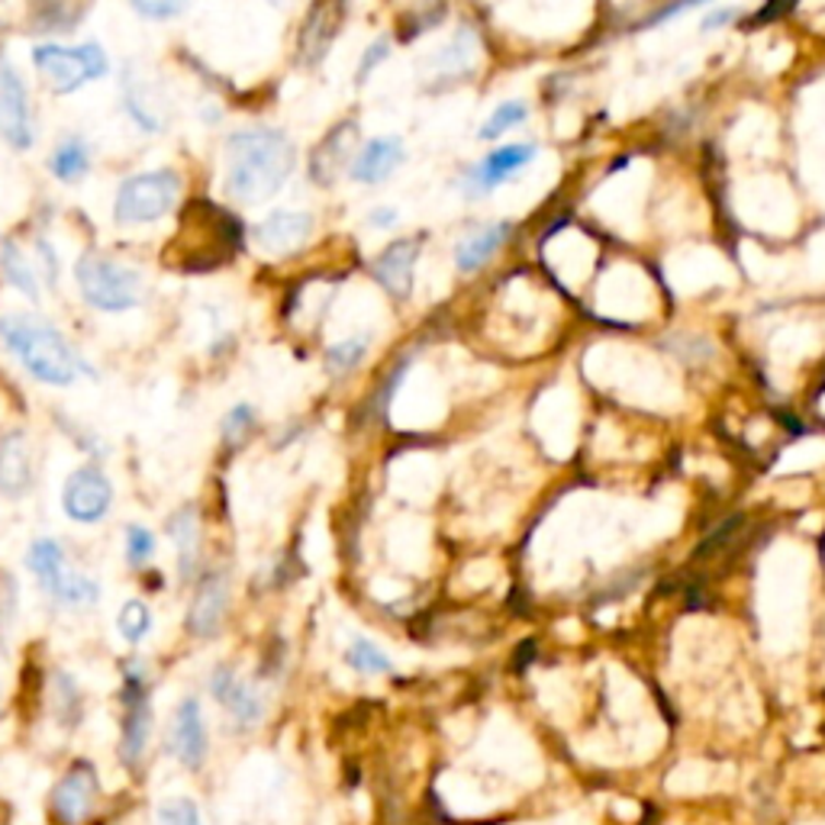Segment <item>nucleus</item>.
Returning <instances> with one entry per match:
<instances>
[{
  "mask_svg": "<svg viewBox=\"0 0 825 825\" xmlns=\"http://www.w3.org/2000/svg\"><path fill=\"white\" fill-rule=\"evenodd\" d=\"M509 229H512L509 223H491V226H484V229L464 236V239L458 243V249H455V264H458V271L471 274V271L484 268V264L497 255V249L509 239Z\"/></svg>",
  "mask_w": 825,
  "mask_h": 825,
  "instance_id": "412c9836",
  "label": "nucleus"
},
{
  "mask_svg": "<svg viewBox=\"0 0 825 825\" xmlns=\"http://www.w3.org/2000/svg\"><path fill=\"white\" fill-rule=\"evenodd\" d=\"M0 139L13 152H30L36 145L30 91H26L20 71L3 56H0Z\"/></svg>",
  "mask_w": 825,
  "mask_h": 825,
  "instance_id": "0eeeda50",
  "label": "nucleus"
},
{
  "mask_svg": "<svg viewBox=\"0 0 825 825\" xmlns=\"http://www.w3.org/2000/svg\"><path fill=\"white\" fill-rule=\"evenodd\" d=\"M271 3H281V0H271Z\"/></svg>",
  "mask_w": 825,
  "mask_h": 825,
  "instance_id": "a19ab883",
  "label": "nucleus"
},
{
  "mask_svg": "<svg viewBox=\"0 0 825 825\" xmlns=\"http://www.w3.org/2000/svg\"><path fill=\"white\" fill-rule=\"evenodd\" d=\"M345 664L355 668V671H362V674H390V671H393L390 658L384 655L375 641H368V638H355V641L349 645Z\"/></svg>",
  "mask_w": 825,
  "mask_h": 825,
  "instance_id": "cd10ccee",
  "label": "nucleus"
},
{
  "mask_svg": "<svg viewBox=\"0 0 825 825\" xmlns=\"http://www.w3.org/2000/svg\"><path fill=\"white\" fill-rule=\"evenodd\" d=\"M33 487V451L23 433L0 439V497L20 500Z\"/></svg>",
  "mask_w": 825,
  "mask_h": 825,
  "instance_id": "6ab92c4d",
  "label": "nucleus"
},
{
  "mask_svg": "<svg viewBox=\"0 0 825 825\" xmlns=\"http://www.w3.org/2000/svg\"><path fill=\"white\" fill-rule=\"evenodd\" d=\"M120 94H123V110L127 117L139 127V132L145 135H155L162 132V117H158V107L152 104V97L142 91V84L135 81V74L127 68L123 74V84H120Z\"/></svg>",
  "mask_w": 825,
  "mask_h": 825,
  "instance_id": "393cba45",
  "label": "nucleus"
},
{
  "mask_svg": "<svg viewBox=\"0 0 825 825\" xmlns=\"http://www.w3.org/2000/svg\"><path fill=\"white\" fill-rule=\"evenodd\" d=\"M181 175L175 168H152L129 175L114 197V220L120 226H149L168 216L181 197Z\"/></svg>",
  "mask_w": 825,
  "mask_h": 825,
  "instance_id": "20e7f679",
  "label": "nucleus"
},
{
  "mask_svg": "<svg viewBox=\"0 0 825 825\" xmlns=\"http://www.w3.org/2000/svg\"><path fill=\"white\" fill-rule=\"evenodd\" d=\"M387 56H390V43H387V39H375V43L362 52V62L355 68V81L365 84V81L387 62Z\"/></svg>",
  "mask_w": 825,
  "mask_h": 825,
  "instance_id": "f704fd0d",
  "label": "nucleus"
},
{
  "mask_svg": "<svg viewBox=\"0 0 825 825\" xmlns=\"http://www.w3.org/2000/svg\"><path fill=\"white\" fill-rule=\"evenodd\" d=\"M368 335H352V339H345V342H335V345H329L326 349V365H329V372H335V375H349V372H355L358 365H362V358L368 355Z\"/></svg>",
  "mask_w": 825,
  "mask_h": 825,
  "instance_id": "bb28decb",
  "label": "nucleus"
},
{
  "mask_svg": "<svg viewBox=\"0 0 825 825\" xmlns=\"http://www.w3.org/2000/svg\"><path fill=\"white\" fill-rule=\"evenodd\" d=\"M158 823L162 825H203L200 823V810L188 797H175L168 803H162L158 810Z\"/></svg>",
  "mask_w": 825,
  "mask_h": 825,
  "instance_id": "72a5a7b5",
  "label": "nucleus"
},
{
  "mask_svg": "<svg viewBox=\"0 0 825 825\" xmlns=\"http://www.w3.org/2000/svg\"><path fill=\"white\" fill-rule=\"evenodd\" d=\"M397 216H400V213H397L393 207H378V210L368 216V223H372V226H378V229H387V226H393V223H397Z\"/></svg>",
  "mask_w": 825,
  "mask_h": 825,
  "instance_id": "ea45409f",
  "label": "nucleus"
},
{
  "mask_svg": "<svg viewBox=\"0 0 825 825\" xmlns=\"http://www.w3.org/2000/svg\"><path fill=\"white\" fill-rule=\"evenodd\" d=\"M0 342L33 381L68 387L81 375L78 352L49 319L33 317V314H3Z\"/></svg>",
  "mask_w": 825,
  "mask_h": 825,
  "instance_id": "f03ea898",
  "label": "nucleus"
},
{
  "mask_svg": "<svg viewBox=\"0 0 825 825\" xmlns=\"http://www.w3.org/2000/svg\"><path fill=\"white\" fill-rule=\"evenodd\" d=\"M110 507H114V484L101 468L84 464L68 474L62 487V509L71 522L94 526L110 512Z\"/></svg>",
  "mask_w": 825,
  "mask_h": 825,
  "instance_id": "6e6552de",
  "label": "nucleus"
},
{
  "mask_svg": "<svg viewBox=\"0 0 825 825\" xmlns=\"http://www.w3.org/2000/svg\"><path fill=\"white\" fill-rule=\"evenodd\" d=\"M172 752H175V758L185 764L188 770H197L203 764V758H207V726H203L200 703L193 697L181 699V706L175 709Z\"/></svg>",
  "mask_w": 825,
  "mask_h": 825,
  "instance_id": "a211bd4d",
  "label": "nucleus"
},
{
  "mask_svg": "<svg viewBox=\"0 0 825 825\" xmlns=\"http://www.w3.org/2000/svg\"><path fill=\"white\" fill-rule=\"evenodd\" d=\"M168 535L178 549V568L185 577H191L197 568V555H200V512L197 507H181L172 522H168Z\"/></svg>",
  "mask_w": 825,
  "mask_h": 825,
  "instance_id": "b1692460",
  "label": "nucleus"
},
{
  "mask_svg": "<svg viewBox=\"0 0 825 825\" xmlns=\"http://www.w3.org/2000/svg\"><path fill=\"white\" fill-rule=\"evenodd\" d=\"M226 606H229V574L223 568L203 574L191 600L188 633L197 638H210V635L220 633V626L226 620Z\"/></svg>",
  "mask_w": 825,
  "mask_h": 825,
  "instance_id": "dca6fc26",
  "label": "nucleus"
},
{
  "mask_svg": "<svg viewBox=\"0 0 825 825\" xmlns=\"http://www.w3.org/2000/svg\"><path fill=\"white\" fill-rule=\"evenodd\" d=\"M36 255H39V264H43V278L49 287L59 284V255L52 249L49 239H36Z\"/></svg>",
  "mask_w": 825,
  "mask_h": 825,
  "instance_id": "c9c22d12",
  "label": "nucleus"
},
{
  "mask_svg": "<svg viewBox=\"0 0 825 825\" xmlns=\"http://www.w3.org/2000/svg\"><path fill=\"white\" fill-rule=\"evenodd\" d=\"M526 117H529V107H526L522 101H507V104H500V107L491 114V120L481 129V139H487V142H491V139H500L504 132L519 127Z\"/></svg>",
  "mask_w": 825,
  "mask_h": 825,
  "instance_id": "c756f323",
  "label": "nucleus"
},
{
  "mask_svg": "<svg viewBox=\"0 0 825 825\" xmlns=\"http://www.w3.org/2000/svg\"><path fill=\"white\" fill-rule=\"evenodd\" d=\"M117 629L123 635V641L139 645V641L149 635V629H152V613H149V606H145L142 600H127L123 610H120V616H117Z\"/></svg>",
  "mask_w": 825,
  "mask_h": 825,
  "instance_id": "c85d7f7f",
  "label": "nucleus"
},
{
  "mask_svg": "<svg viewBox=\"0 0 825 825\" xmlns=\"http://www.w3.org/2000/svg\"><path fill=\"white\" fill-rule=\"evenodd\" d=\"M33 68L43 74L52 94H74L91 81H104L110 74V59L104 46L81 43V46H59L43 43L33 49Z\"/></svg>",
  "mask_w": 825,
  "mask_h": 825,
  "instance_id": "39448f33",
  "label": "nucleus"
},
{
  "mask_svg": "<svg viewBox=\"0 0 825 825\" xmlns=\"http://www.w3.org/2000/svg\"><path fill=\"white\" fill-rule=\"evenodd\" d=\"M539 155L535 142H512V145H500L491 155H484L464 178V191L468 197H484L494 188H500L504 181H509L516 172H522L526 165H532Z\"/></svg>",
  "mask_w": 825,
  "mask_h": 825,
  "instance_id": "f8f14e48",
  "label": "nucleus"
},
{
  "mask_svg": "<svg viewBox=\"0 0 825 825\" xmlns=\"http://www.w3.org/2000/svg\"><path fill=\"white\" fill-rule=\"evenodd\" d=\"M30 568L39 577L43 590L52 593L56 600H62L68 606H94L101 590L91 577L78 574L68 558H64V549L56 542V539H36L33 549H30Z\"/></svg>",
  "mask_w": 825,
  "mask_h": 825,
  "instance_id": "423d86ee",
  "label": "nucleus"
},
{
  "mask_svg": "<svg viewBox=\"0 0 825 825\" xmlns=\"http://www.w3.org/2000/svg\"><path fill=\"white\" fill-rule=\"evenodd\" d=\"M123 545H127V562L132 568L145 565L155 552V535L145 529V526H129L127 535H123Z\"/></svg>",
  "mask_w": 825,
  "mask_h": 825,
  "instance_id": "473e14b6",
  "label": "nucleus"
},
{
  "mask_svg": "<svg viewBox=\"0 0 825 825\" xmlns=\"http://www.w3.org/2000/svg\"><path fill=\"white\" fill-rule=\"evenodd\" d=\"M0 274L7 278V284L13 291H20L23 297H30L33 304L39 300V274L33 268V261L26 258L23 246L16 239H3L0 243Z\"/></svg>",
  "mask_w": 825,
  "mask_h": 825,
  "instance_id": "5701e85b",
  "label": "nucleus"
},
{
  "mask_svg": "<svg viewBox=\"0 0 825 825\" xmlns=\"http://www.w3.org/2000/svg\"><path fill=\"white\" fill-rule=\"evenodd\" d=\"M342 16H345V0H314L297 33V62L304 68H317L329 56L342 30Z\"/></svg>",
  "mask_w": 825,
  "mask_h": 825,
  "instance_id": "9b49d317",
  "label": "nucleus"
},
{
  "mask_svg": "<svg viewBox=\"0 0 825 825\" xmlns=\"http://www.w3.org/2000/svg\"><path fill=\"white\" fill-rule=\"evenodd\" d=\"M97 770L94 764H71L49 797V813L59 825H81L97 803Z\"/></svg>",
  "mask_w": 825,
  "mask_h": 825,
  "instance_id": "9d476101",
  "label": "nucleus"
},
{
  "mask_svg": "<svg viewBox=\"0 0 825 825\" xmlns=\"http://www.w3.org/2000/svg\"><path fill=\"white\" fill-rule=\"evenodd\" d=\"M297 149L281 129H239L223 142V188L236 203H264L287 185Z\"/></svg>",
  "mask_w": 825,
  "mask_h": 825,
  "instance_id": "f257e3e1",
  "label": "nucleus"
},
{
  "mask_svg": "<svg viewBox=\"0 0 825 825\" xmlns=\"http://www.w3.org/2000/svg\"><path fill=\"white\" fill-rule=\"evenodd\" d=\"M129 7L149 23H168V20H178L181 13H188L191 0H129Z\"/></svg>",
  "mask_w": 825,
  "mask_h": 825,
  "instance_id": "2f4dec72",
  "label": "nucleus"
},
{
  "mask_svg": "<svg viewBox=\"0 0 825 825\" xmlns=\"http://www.w3.org/2000/svg\"><path fill=\"white\" fill-rule=\"evenodd\" d=\"M474 52H478V39L471 36V30H458L455 39L433 59V64H439L443 74H461L474 64Z\"/></svg>",
  "mask_w": 825,
  "mask_h": 825,
  "instance_id": "a878e982",
  "label": "nucleus"
},
{
  "mask_svg": "<svg viewBox=\"0 0 825 825\" xmlns=\"http://www.w3.org/2000/svg\"><path fill=\"white\" fill-rule=\"evenodd\" d=\"M255 429V410L249 403H236L229 413H226V420H223V443L226 448H239V445H246V439L252 436Z\"/></svg>",
  "mask_w": 825,
  "mask_h": 825,
  "instance_id": "7c9ffc66",
  "label": "nucleus"
},
{
  "mask_svg": "<svg viewBox=\"0 0 825 825\" xmlns=\"http://www.w3.org/2000/svg\"><path fill=\"white\" fill-rule=\"evenodd\" d=\"M403 158H406L403 155V142L397 135H378V139L365 142L355 152V158L349 165V175L358 185H381V181H387L403 165Z\"/></svg>",
  "mask_w": 825,
  "mask_h": 825,
  "instance_id": "f3484780",
  "label": "nucleus"
},
{
  "mask_svg": "<svg viewBox=\"0 0 825 825\" xmlns=\"http://www.w3.org/2000/svg\"><path fill=\"white\" fill-rule=\"evenodd\" d=\"M423 243H426V236H403V239L390 243L372 261V278L381 284L390 297L406 300L413 294V271H416V258H420Z\"/></svg>",
  "mask_w": 825,
  "mask_h": 825,
  "instance_id": "ddd939ff",
  "label": "nucleus"
},
{
  "mask_svg": "<svg viewBox=\"0 0 825 825\" xmlns=\"http://www.w3.org/2000/svg\"><path fill=\"white\" fill-rule=\"evenodd\" d=\"M255 243L268 255H294L314 236V216L307 210H274L255 226Z\"/></svg>",
  "mask_w": 825,
  "mask_h": 825,
  "instance_id": "4468645a",
  "label": "nucleus"
},
{
  "mask_svg": "<svg viewBox=\"0 0 825 825\" xmlns=\"http://www.w3.org/2000/svg\"><path fill=\"white\" fill-rule=\"evenodd\" d=\"M735 10L732 7H722V10H709L706 16H703V23H699V30L703 33H716V30H726L729 23H735Z\"/></svg>",
  "mask_w": 825,
  "mask_h": 825,
  "instance_id": "58836bf2",
  "label": "nucleus"
},
{
  "mask_svg": "<svg viewBox=\"0 0 825 825\" xmlns=\"http://www.w3.org/2000/svg\"><path fill=\"white\" fill-rule=\"evenodd\" d=\"M49 175L56 178V181H62V185H78V181H84L87 178V172H91V145H87V139L84 135H64L62 142L52 149V155H49Z\"/></svg>",
  "mask_w": 825,
  "mask_h": 825,
  "instance_id": "4be33fe9",
  "label": "nucleus"
},
{
  "mask_svg": "<svg viewBox=\"0 0 825 825\" xmlns=\"http://www.w3.org/2000/svg\"><path fill=\"white\" fill-rule=\"evenodd\" d=\"M123 739H120V758L127 767L139 764L145 745H149V732H152V709L145 697V684L139 677V671H127L123 681Z\"/></svg>",
  "mask_w": 825,
  "mask_h": 825,
  "instance_id": "2eb2a0df",
  "label": "nucleus"
},
{
  "mask_svg": "<svg viewBox=\"0 0 825 825\" xmlns=\"http://www.w3.org/2000/svg\"><path fill=\"white\" fill-rule=\"evenodd\" d=\"M13 606H16V584L7 571H0V626L13 616Z\"/></svg>",
  "mask_w": 825,
  "mask_h": 825,
  "instance_id": "4c0bfd02",
  "label": "nucleus"
},
{
  "mask_svg": "<svg viewBox=\"0 0 825 825\" xmlns=\"http://www.w3.org/2000/svg\"><path fill=\"white\" fill-rule=\"evenodd\" d=\"M703 3H709V0H674V3H668V7H661L655 16H648V20H645V26L668 23V20H674V16H681V13H687V10H694V7H703Z\"/></svg>",
  "mask_w": 825,
  "mask_h": 825,
  "instance_id": "e433bc0d",
  "label": "nucleus"
},
{
  "mask_svg": "<svg viewBox=\"0 0 825 825\" xmlns=\"http://www.w3.org/2000/svg\"><path fill=\"white\" fill-rule=\"evenodd\" d=\"M358 152V123L355 120H342L329 129L310 152L307 162V175L317 188H332L352 165Z\"/></svg>",
  "mask_w": 825,
  "mask_h": 825,
  "instance_id": "1a4fd4ad",
  "label": "nucleus"
},
{
  "mask_svg": "<svg viewBox=\"0 0 825 825\" xmlns=\"http://www.w3.org/2000/svg\"><path fill=\"white\" fill-rule=\"evenodd\" d=\"M210 691H213V697L226 706V712H229L236 722H243V726H255V722L264 716V703H261V697L255 694L252 687H249L233 668H226V664L213 671Z\"/></svg>",
  "mask_w": 825,
  "mask_h": 825,
  "instance_id": "aec40b11",
  "label": "nucleus"
},
{
  "mask_svg": "<svg viewBox=\"0 0 825 825\" xmlns=\"http://www.w3.org/2000/svg\"><path fill=\"white\" fill-rule=\"evenodd\" d=\"M74 281L84 304L101 314H127L142 304V274L110 255H81L74 261Z\"/></svg>",
  "mask_w": 825,
  "mask_h": 825,
  "instance_id": "7ed1b4c3",
  "label": "nucleus"
}]
</instances>
